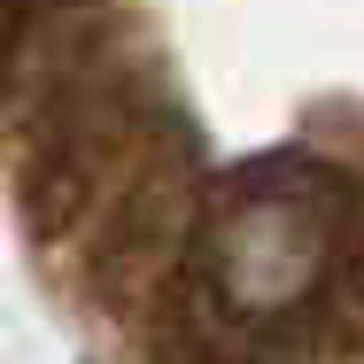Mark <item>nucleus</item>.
<instances>
[{
  "label": "nucleus",
  "mask_w": 364,
  "mask_h": 364,
  "mask_svg": "<svg viewBox=\"0 0 364 364\" xmlns=\"http://www.w3.org/2000/svg\"><path fill=\"white\" fill-rule=\"evenodd\" d=\"M0 202L109 364H364V0H0Z\"/></svg>",
  "instance_id": "obj_1"
}]
</instances>
